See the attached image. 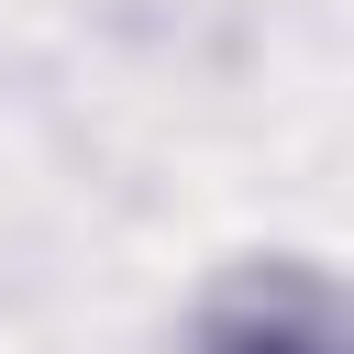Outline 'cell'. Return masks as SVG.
<instances>
[{
  "mask_svg": "<svg viewBox=\"0 0 354 354\" xmlns=\"http://www.w3.org/2000/svg\"><path fill=\"white\" fill-rule=\"evenodd\" d=\"M188 354H343L332 288H321L310 266H243V277L199 310Z\"/></svg>",
  "mask_w": 354,
  "mask_h": 354,
  "instance_id": "cell-1",
  "label": "cell"
}]
</instances>
